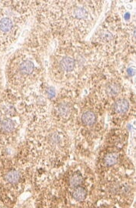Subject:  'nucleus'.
Returning a JSON list of instances; mask_svg holds the SVG:
<instances>
[{"label": "nucleus", "instance_id": "4", "mask_svg": "<svg viewBox=\"0 0 136 208\" xmlns=\"http://www.w3.org/2000/svg\"><path fill=\"white\" fill-rule=\"evenodd\" d=\"M6 180L11 184H16L19 182L21 179V174L17 170H10L6 174Z\"/></svg>", "mask_w": 136, "mask_h": 208}, {"label": "nucleus", "instance_id": "11", "mask_svg": "<svg viewBox=\"0 0 136 208\" xmlns=\"http://www.w3.org/2000/svg\"><path fill=\"white\" fill-rule=\"evenodd\" d=\"M1 127H2V129L3 131L9 133V132H12V131L14 129L15 124H14V122L12 120V119H4V120L2 121V125H1Z\"/></svg>", "mask_w": 136, "mask_h": 208}, {"label": "nucleus", "instance_id": "10", "mask_svg": "<svg viewBox=\"0 0 136 208\" xmlns=\"http://www.w3.org/2000/svg\"><path fill=\"white\" fill-rule=\"evenodd\" d=\"M119 159V155L116 153H110L108 154L104 158V163L107 166H112L117 163Z\"/></svg>", "mask_w": 136, "mask_h": 208}, {"label": "nucleus", "instance_id": "7", "mask_svg": "<svg viewBox=\"0 0 136 208\" xmlns=\"http://www.w3.org/2000/svg\"><path fill=\"white\" fill-rule=\"evenodd\" d=\"M83 182V177L79 173H75L69 178V184L72 187H77Z\"/></svg>", "mask_w": 136, "mask_h": 208}, {"label": "nucleus", "instance_id": "6", "mask_svg": "<svg viewBox=\"0 0 136 208\" xmlns=\"http://www.w3.org/2000/svg\"><path fill=\"white\" fill-rule=\"evenodd\" d=\"M106 94L110 96H117L120 93L121 87L117 83H109L105 87Z\"/></svg>", "mask_w": 136, "mask_h": 208}, {"label": "nucleus", "instance_id": "8", "mask_svg": "<svg viewBox=\"0 0 136 208\" xmlns=\"http://www.w3.org/2000/svg\"><path fill=\"white\" fill-rule=\"evenodd\" d=\"M34 64L29 60L24 61L20 65V71L23 74H30L34 70Z\"/></svg>", "mask_w": 136, "mask_h": 208}, {"label": "nucleus", "instance_id": "2", "mask_svg": "<svg viewBox=\"0 0 136 208\" xmlns=\"http://www.w3.org/2000/svg\"><path fill=\"white\" fill-rule=\"evenodd\" d=\"M75 65V63L74 59L71 57H68V56L63 58L60 62L61 68L66 72H70V71L73 70Z\"/></svg>", "mask_w": 136, "mask_h": 208}, {"label": "nucleus", "instance_id": "3", "mask_svg": "<svg viewBox=\"0 0 136 208\" xmlns=\"http://www.w3.org/2000/svg\"><path fill=\"white\" fill-rule=\"evenodd\" d=\"M82 122L86 126H92L96 122V115L92 111H86L82 115Z\"/></svg>", "mask_w": 136, "mask_h": 208}, {"label": "nucleus", "instance_id": "9", "mask_svg": "<svg viewBox=\"0 0 136 208\" xmlns=\"http://www.w3.org/2000/svg\"><path fill=\"white\" fill-rule=\"evenodd\" d=\"M12 28V21L9 18H2L0 20V30L3 33L10 31Z\"/></svg>", "mask_w": 136, "mask_h": 208}, {"label": "nucleus", "instance_id": "1", "mask_svg": "<svg viewBox=\"0 0 136 208\" xmlns=\"http://www.w3.org/2000/svg\"><path fill=\"white\" fill-rule=\"evenodd\" d=\"M129 109V103L127 99H121L117 100L114 104V110L118 114H124Z\"/></svg>", "mask_w": 136, "mask_h": 208}, {"label": "nucleus", "instance_id": "5", "mask_svg": "<svg viewBox=\"0 0 136 208\" xmlns=\"http://www.w3.org/2000/svg\"><path fill=\"white\" fill-rule=\"evenodd\" d=\"M86 196H87L86 189L83 187H81V186L75 188L73 192H72V197L77 201L84 200L86 198Z\"/></svg>", "mask_w": 136, "mask_h": 208}, {"label": "nucleus", "instance_id": "13", "mask_svg": "<svg viewBox=\"0 0 136 208\" xmlns=\"http://www.w3.org/2000/svg\"><path fill=\"white\" fill-rule=\"evenodd\" d=\"M59 112L61 116H67L71 112V107L67 104H61L59 106Z\"/></svg>", "mask_w": 136, "mask_h": 208}, {"label": "nucleus", "instance_id": "12", "mask_svg": "<svg viewBox=\"0 0 136 208\" xmlns=\"http://www.w3.org/2000/svg\"><path fill=\"white\" fill-rule=\"evenodd\" d=\"M73 15L77 19H84L88 16V12L83 7H76L74 9Z\"/></svg>", "mask_w": 136, "mask_h": 208}]
</instances>
